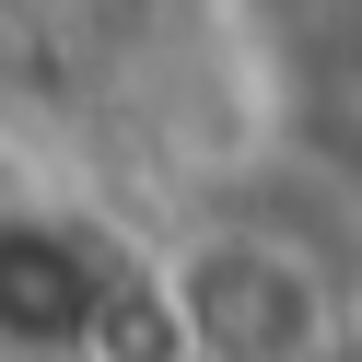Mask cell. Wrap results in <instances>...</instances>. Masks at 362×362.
<instances>
[{
  "mask_svg": "<svg viewBox=\"0 0 362 362\" xmlns=\"http://www.w3.org/2000/svg\"><path fill=\"white\" fill-rule=\"evenodd\" d=\"M152 327L141 245L59 199H0V362H105Z\"/></svg>",
  "mask_w": 362,
  "mask_h": 362,
  "instance_id": "2",
  "label": "cell"
},
{
  "mask_svg": "<svg viewBox=\"0 0 362 362\" xmlns=\"http://www.w3.org/2000/svg\"><path fill=\"white\" fill-rule=\"evenodd\" d=\"M141 292H152V339L175 362H339L327 257L257 211H222V222L141 245Z\"/></svg>",
  "mask_w": 362,
  "mask_h": 362,
  "instance_id": "1",
  "label": "cell"
}]
</instances>
